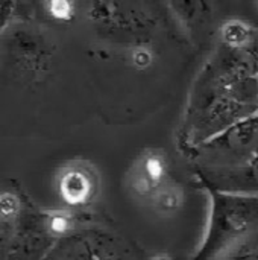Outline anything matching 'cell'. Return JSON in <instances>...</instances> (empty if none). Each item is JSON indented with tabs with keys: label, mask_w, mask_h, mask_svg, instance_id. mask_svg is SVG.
Masks as SVG:
<instances>
[{
	"label": "cell",
	"mask_w": 258,
	"mask_h": 260,
	"mask_svg": "<svg viewBox=\"0 0 258 260\" xmlns=\"http://www.w3.org/2000/svg\"><path fill=\"white\" fill-rule=\"evenodd\" d=\"M88 15L94 24L111 34L148 35L155 27V18L140 3L94 2L90 3Z\"/></svg>",
	"instance_id": "3"
},
{
	"label": "cell",
	"mask_w": 258,
	"mask_h": 260,
	"mask_svg": "<svg viewBox=\"0 0 258 260\" xmlns=\"http://www.w3.org/2000/svg\"><path fill=\"white\" fill-rule=\"evenodd\" d=\"M129 59L132 62V66L135 69H146L154 62V52L151 50V47L144 46V44H137L131 47V55Z\"/></svg>",
	"instance_id": "14"
},
{
	"label": "cell",
	"mask_w": 258,
	"mask_h": 260,
	"mask_svg": "<svg viewBox=\"0 0 258 260\" xmlns=\"http://www.w3.org/2000/svg\"><path fill=\"white\" fill-rule=\"evenodd\" d=\"M149 260H173V257L169 254H154Z\"/></svg>",
	"instance_id": "16"
},
{
	"label": "cell",
	"mask_w": 258,
	"mask_h": 260,
	"mask_svg": "<svg viewBox=\"0 0 258 260\" xmlns=\"http://www.w3.org/2000/svg\"><path fill=\"white\" fill-rule=\"evenodd\" d=\"M97 172L87 161H70L58 169L55 190L58 198L70 209L88 206L97 195Z\"/></svg>",
	"instance_id": "4"
},
{
	"label": "cell",
	"mask_w": 258,
	"mask_h": 260,
	"mask_svg": "<svg viewBox=\"0 0 258 260\" xmlns=\"http://www.w3.org/2000/svg\"><path fill=\"white\" fill-rule=\"evenodd\" d=\"M204 177L217 190L258 193V152L237 165L205 169Z\"/></svg>",
	"instance_id": "7"
},
{
	"label": "cell",
	"mask_w": 258,
	"mask_h": 260,
	"mask_svg": "<svg viewBox=\"0 0 258 260\" xmlns=\"http://www.w3.org/2000/svg\"><path fill=\"white\" fill-rule=\"evenodd\" d=\"M151 204L158 215L172 216L179 212L184 204V190L175 183H167L157 190L151 200Z\"/></svg>",
	"instance_id": "10"
},
{
	"label": "cell",
	"mask_w": 258,
	"mask_h": 260,
	"mask_svg": "<svg viewBox=\"0 0 258 260\" xmlns=\"http://www.w3.org/2000/svg\"><path fill=\"white\" fill-rule=\"evenodd\" d=\"M143 177H146L157 189L169 183V160L166 154L160 149L143 151L132 163Z\"/></svg>",
	"instance_id": "8"
},
{
	"label": "cell",
	"mask_w": 258,
	"mask_h": 260,
	"mask_svg": "<svg viewBox=\"0 0 258 260\" xmlns=\"http://www.w3.org/2000/svg\"><path fill=\"white\" fill-rule=\"evenodd\" d=\"M258 232V193L211 189L204 239L193 260H216Z\"/></svg>",
	"instance_id": "1"
},
{
	"label": "cell",
	"mask_w": 258,
	"mask_h": 260,
	"mask_svg": "<svg viewBox=\"0 0 258 260\" xmlns=\"http://www.w3.org/2000/svg\"><path fill=\"white\" fill-rule=\"evenodd\" d=\"M43 8L49 17H52L56 21H70L76 15V3L67 2V0H52V2H44Z\"/></svg>",
	"instance_id": "12"
},
{
	"label": "cell",
	"mask_w": 258,
	"mask_h": 260,
	"mask_svg": "<svg viewBox=\"0 0 258 260\" xmlns=\"http://www.w3.org/2000/svg\"><path fill=\"white\" fill-rule=\"evenodd\" d=\"M255 8H257V9H258V3H255Z\"/></svg>",
	"instance_id": "17"
},
{
	"label": "cell",
	"mask_w": 258,
	"mask_h": 260,
	"mask_svg": "<svg viewBox=\"0 0 258 260\" xmlns=\"http://www.w3.org/2000/svg\"><path fill=\"white\" fill-rule=\"evenodd\" d=\"M64 260H126L123 244L106 230H79L62 245Z\"/></svg>",
	"instance_id": "5"
},
{
	"label": "cell",
	"mask_w": 258,
	"mask_h": 260,
	"mask_svg": "<svg viewBox=\"0 0 258 260\" xmlns=\"http://www.w3.org/2000/svg\"><path fill=\"white\" fill-rule=\"evenodd\" d=\"M202 157L217 160V166L237 165L258 152V113L243 117L225 131L198 145Z\"/></svg>",
	"instance_id": "2"
},
{
	"label": "cell",
	"mask_w": 258,
	"mask_h": 260,
	"mask_svg": "<svg viewBox=\"0 0 258 260\" xmlns=\"http://www.w3.org/2000/svg\"><path fill=\"white\" fill-rule=\"evenodd\" d=\"M43 227L49 236L58 239H68L73 236L76 230V216L73 212L61 209V210H49L43 216Z\"/></svg>",
	"instance_id": "9"
},
{
	"label": "cell",
	"mask_w": 258,
	"mask_h": 260,
	"mask_svg": "<svg viewBox=\"0 0 258 260\" xmlns=\"http://www.w3.org/2000/svg\"><path fill=\"white\" fill-rule=\"evenodd\" d=\"M242 50L254 61V64L257 66L258 69V30L255 27H254V34H252L249 43H248Z\"/></svg>",
	"instance_id": "15"
},
{
	"label": "cell",
	"mask_w": 258,
	"mask_h": 260,
	"mask_svg": "<svg viewBox=\"0 0 258 260\" xmlns=\"http://www.w3.org/2000/svg\"><path fill=\"white\" fill-rule=\"evenodd\" d=\"M257 113H258V105H257Z\"/></svg>",
	"instance_id": "18"
},
{
	"label": "cell",
	"mask_w": 258,
	"mask_h": 260,
	"mask_svg": "<svg viewBox=\"0 0 258 260\" xmlns=\"http://www.w3.org/2000/svg\"><path fill=\"white\" fill-rule=\"evenodd\" d=\"M52 47L43 40V35L30 30H18L9 41V56L17 72L30 81L44 76L50 67Z\"/></svg>",
	"instance_id": "6"
},
{
	"label": "cell",
	"mask_w": 258,
	"mask_h": 260,
	"mask_svg": "<svg viewBox=\"0 0 258 260\" xmlns=\"http://www.w3.org/2000/svg\"><path fill=\"white\" fill-rule=\"evenodd\" d=\"M0 213H2V225H5L8 221H15L20 213V201L18 198L11 192H3L0 200Z\"/></svg>",
	"instance_id": "13"
},
{
	"label": "cell",
	"mask_w": 258,
	"mask_h": 260,
	"mask_svg": "<svg viewBox=\"0 0 258 260\" xmlns=\"http://www.w3.org/2000/svg\"><path fill=\"white\" fill-rule=\"evenodd\" d=\"M216 260H258V232Z\"/></svg>",
	"instance_id": "11"
}]
</instances>
